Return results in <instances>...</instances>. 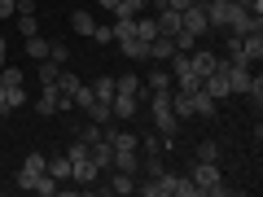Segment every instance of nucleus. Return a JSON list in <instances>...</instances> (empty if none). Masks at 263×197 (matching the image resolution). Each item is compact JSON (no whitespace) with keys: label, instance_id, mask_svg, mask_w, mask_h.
Returning <instances> with one entry per match:
<instances>
[{"label":"nucleus","instance_id":"13","mask_svg":"<svg viewBox=\"0 0 263 197\" xmlns=\"http://www.w3.org/2000/svg\"><path fill=\"white\" fill-rule=\"evenodd\" d=\"M154 22H158V35H176V31H180V13L176 9H158Z\"/></svg>","mask_w":263,"mask_h":197},{"label":"nucleus","instance_id":"40","mask_svg":"<svg viewBox=\"0 0 263 197\" xmlns=\"http://www.w3.org/2000/svg\"><path fill=\"white\" fill-rule=\"evenodd\" d=\"M9 13H18V5H13V0H0V22L9 18Z\"/></svg>","mask_w":263,"mask_h":197},{"label":"nucleus","instance_id":"24","mask_svg":"<svg viewBox=\"0 0 263 197\" xmlns=\"http://www.w3.org/2000/svg\"><path fill=\"white\" fill-rule=\"evenodd\" d=\"M149 9V0H123L119 9H114V18H136V13Z\"/></svg>","mask_w":263,"mask_h":197},{"label":"nucleus","instance_id":"2","mask_svg":"<svg viewBox=\"0 0 263 197\" xmlns=\"http://www.w3.org/2000/svg\"><path fill=\"white\" fill-rule=\"evenodd\" d=\"M189 180H193L197 193H206V197H219V193H224V180H219V162H193Z\"/></svg>","mask_w":263,"mask_h":197},{"label":"nucleus","instance_id":"33","mask_svg":"<svg viewBox=\"0 0 263 197\" xmlns=\"http://www.w3.org/2000/svg\"><path fill=\"white\" fill-rule=\"evenodd\" d=\"M70 101H75L79 110H88V105H92L97 96H92V88H84V84H79V88H75V96H70Z\"/></svg>","mask_w":263,"mask_h":197},{"label":"nucleus","instance_id":"12","mask_svg":"<svg viewBox=\"0 0 263 197\" xmlns=\"http://www.w3.org/2000/svg\"><path fill=\"white\" fill-rule=\"evenodd\" d=\"M171 53H176V40H171V35H154L149 40V57H154V62H167Z\"/></svg>","mask_w":263,"mask_h":197},{"label":"nucleus","instance_id":"1","mask_svg":"<svg viewBox=\"0 0 263 197\" xmlns=\"http://www.w3.org/2000/svg\"><path fill=\"white\" fill-rule=\"evenodd\" d=\"M136 188H141L145 197H193L197 193L189 175H171V171H162V175L145 180V184H136Z\"/></svg>","mask_w":263,"mask_h":197},{"label":"nucleus","instance_id":"7","mask_svg":"<svg viewBox=\"0 0 263 197\" xmlns=\"http://www.w3.org/2000/svg\"><path fill=\"white\" fill-rule=\"evenodd\" d=\"M57 105H62V92H57V84H44V88H40V96H35V110L48 119V114H57Z\"/></svg>","mask_w":263,"mask_h":197},{"label":"nucleus","instance_id":"28","mask_svg":"<svg viewBox=\"0 0 263 197\" xmlns=\"http://www.w3.org/2000/svg\"><path fill=\"white\" fill-rule=\"evenodd\" d=\"M57 75H62V66H57L53 57H44V62H40V84H57Z\"/></svg>","mask_w":263,"mask_h":197},{"label":"nucleus","instance_id":"23","mask_svg":"<svg viewBox=\"0 0 263 197\" xmlns=\"http://www.w3.org/2000/svg\"><path fill=\"white\" fill-rule=\"evenodd\" d=\"M70 27H75L79 35H92L97 22H92V13H88V9H75V13H70Z\"/></svg>","mask_w":263,"mask_h":197},{"label":"nucleus","instance_id":"26","mask_svg":"<svg viewBox=\"0 0 263 197\" xmlns=\"http://www.w3.org/2000/svg\"><path fill=\"white\" fill-rule=\"evenodd\" d=\"M114 40H119V44H123V40H132V35H136V18H114Z\"/></svg>","mask_w":263,"mask_h":197},{"label":"nucleus","instance_id":"3","mask_svg":"<svg viewBox=\"0 0 263 197\" xmlns=\"http://www.w3.org/2000/svg\"><path fill=\"white\" fill-rule=\"evenodd\" d=\"M66 158H70V180H75V184H92V180L101 175V171L92 167V158H88V145H84V141L70 145V153H66Z\"/></svg>","mask_w":263,"mask_h":197},{"label":"nucleus","instance_id":"39","mask_svg":"<svg viewBox=\"0 0 263 197\" xmlns=\"http://www.w3.org/2000/svg\"><path fill=\"white\" fill-rule=\"evenodd\" d=\"M92 40H97V44H110L114 31H110V27H92Z\"/></svg>","mask_w":263,"mask_h":197},{"label":"nucleus","instance_id":"8","mask_svg":"<svg viewBox=\"0 0 263 197\" xmlns=\"http://www.w3.org/2000/svg\"><path fill=\"white\" fill-rule=\"evenodd\" d=\"M88 158H92V167H97V171H105V167L114 162V149H110V141H105V136H101V141H92V145H88Z\"/></svg>","mask_w":263,"mask_h":197},{"label":"nucleus","instance_id":"34","mask_svg":"<svg viewBox=\"0 0 263 197\" xmlns=\"http://www.w3.org/2000/svg\"><path fill=\"white\" fill-rule=\"evenodd\" d=\"M48 57H53L57 66H66V62H70V48H66V44H57V40H53V44H48Z\"/></svg>","mask_w":263,"mask_h":197},{"label":"nucleus","instance_id":"42","mask_svg":"<svg viewBox=\"0 0 263 197\" xmlns=\"http://www.w3.org/2000/svg\"><path fill=\"white\" fill-rule=\"evenodd\" d=\"M5 44H9V40H5V35H0V66H5V62H9V48H5Z\"/></svg>","mask_w":263,"mask_h":197},{"label":"nucleus","instance_id":"4","mask_svg":"<svg viewBox=\"0 0 263 197\" xmlns=\"http://www.w3.org/2000/svg\"><path fill=\"white\" fill-rule=\"evenodd\" d=\"M180 27H184L189 35H206V31H211V22H206V9H202V5L193 0V5H189V9L180 13Z\"/></svg>","mask_w":263,"mask_h":197},{"label":"nucleus","instance_id":"5","mask_svg":"<svg viewBox=\"0 0 263 197\" xmlns=\"http://www.w3.org/2000/svg\"><path fill=\"white\" fill-rule=\"evenodd\" d=\"M254 31H263V18L250 9H237L233 22H228V35H254Z\"/></svg>","mask_w":263,"mask_h":197},{"label":"nucleus","instance_id":"10","mask_svg":"<svg viewBox=\"0 0 263 197\" xmlns=\"http://www.w3.org/2000/svg\"><path fill=\"white\" fill-rule=\"evenodd\" d=\"M189 101H193V114H202V119H215V110H219V101H215V96H206L202 88L189 92Z\"/></svg>","mask_w":263,"mask_h":197},{"label":"nucleus","instance_id":"38","mask_svg":"<svg viewBox=\"0 0 263 197\" xmlns=\"http://www.w3.org/2000/svg\"><path fill=\"white\" fill-rule=\"evenodd\" d=\"M176 88H180V92H197V88H202V79H197V75H189V79H180Z\"/></svg>","mask_w":263,"mask_h":197},{"label":"nucleus","instance_id":"44","mask_svg":"<svg viewBox=\"0 0 263 197\" xmlns=\"http://www.w3.org/2000/svg\"><path fill=\"white\" fill-rule=\"evenodd\" d=\"M0 114H5V84H0Z\"/></svg>","mask_w":263,"mask_h":197},{"label":"nucleus","instance_id":"21","mask_svg":"<svg viewBox=\"0 0 263 197\" xmlns=\"http://www.w3.org/2000/svg\"><path fill=\"white\" fill-rule=\"evenodd\" d=\"M123 53H127L132 62H145V57H149V44H145V40H136V35H132V40H123Z\"/></svg>","mask_w":263,"mask_h":197},{"label":"nucleus","instance_id":"43","mask_svg":"<svg viewBox=\"0 0 263 197\" xmlns=\"http://www.w3.org/2000/svg\"><path fill=\"white\" fill-rule=\"evenodd\" d=\"M97 5H101V9H110V13H114V9H119V5H123V0H97Z\"/></svg>","mask_w":263,"mask_h":197},{"label":"nucleus","instance_id":"15","mask_svg":"<svg viewBox=\"0 0 263 197\" xmlns=\"http://www.w3.org/2000/svg\"><path fill=\"white\" fill-rule=\"evenodd\" d=\"M154 35H158V22H154L149 13H136V40H145V44H149Z\"/></svg>","mask_w":263,"mask_h":197},{"label":"nucleus","instance_id":"35","mask_svg":"<svg viewBox=\"0 0 263 197\" xmlns=\"http://www.w3.org/2000/svg\"><path fill=\"white\" fill-rule=\"evenodd\" d=\"M22 167H27V171H48V158H44V153H27Z\"/></svg>","mask_w":263,"mask_h":197},{"label":"nucleus","instance_id":"6","mask_svg":"<svg viewBox=\"0 0 263 197\" xmlns=\"http://www.w3.org/2000/svg\"><path fill=\"white\" fill-rule=\"evenodd\" d=\"M189 66H193V75H197V79H206L211 70L219 66V57L211 53V48H189Z\"/></svg>","mask_w":263,"mask_h":197},{"label":"nucleus","instance_id":"31","mask_svg":"<svg viewBox=\"0 0 263 197\" xmlns=\"http://www.w3.org/2000/svg\"><path fill=\"white\" fill-rule=\"evenodd\" d=\"M110 188H114V193H136V180H132L127 171H114V184Z\"/></svg>","mask_w":263,"mask_h":197},{"label":"nucleus","instance_id":"9","mask_svg":"<svg viewBox=\"0 0 263 197\" xmlns=\"http://www.w3.org/2000/svg\"><path fill=\"white\" fill-rule=\"evenodd\" d=\"M136 110H141V101H136V96H127V92H114V101H110V114H114V119H132Z\"/></svg>","mask_w":263,"mask_h":197},{"label":"nucleus","instance_id":"30","mask_svg":"<svg viewBox=\"0 0 263 197\" xmlns=\"http://www.w3.org/2000/svg\"><path fill=\"white\" fill-rule=\"evenodd\" d=\"M197 162H219V141H202L197 145Z\"/></svg>","mask_w":263,"mask_h":197},{"label":"nucleus","instance_id":"18","mask_svg":"<svg viewBox=\"0 0 263 197\" xmlns=\"http://www.w3.org/2000/svg\"><path fill=\"white\" fill-rule=\"evenodd\" d=\"M171 84H176V79H171V70H149V92H171Z\"/></svg>","mask_w":263,"mask_h":197},{"label":"nucleus","instance_id":"32","mask_svg":"<svg viewBox=\"0 0 263 197\" xmlns=\"http://www.w3.org/2000/svg\"><path fill=\"white\" fill-rule=\"evenodd\" d=\"M22 79H27V75H22L18 66H0V84H5V88H13V84H22Z\"/></svg>","mask_w":263,"mask_h":197},{"label":"nucleus","instance_id":"20","mask_svg":"<svg viewBox=\"0 0 263 197\" xmlns=\"http://www.w3.org/2000/svg\"><path fill=\"white\" fill-rule=\"evenodd\" d=\"M92 96L110 105V101H114V75H101V79H97V84H92Z\"/></svg>","mask_w":263,"mask_h":197},{"label":"nucleus","instance_id":"25","mask_svg":"<svg viewBox=\"0 0 263 197\" xmlns=\"http://www.w3.org/2000/svg\"><path fill=\"white\" fill-rule=\"evenodd\" d=\"M18 35H22V40L40 35V18H35V13H18Z\"/></svg>","mask_w":263,"mask_h":197},{"label":"nucleus","instance_id":"16","mask_svg":"<svg viewBox=\"0 0 263 197\" xmlns=\"http://www.w3.org/2000/svg\"><path fill=\"white\" fill-rule=\"evenodd\" d=\"M22 105H27V88H22V84L5 88V114H9V110H22Z\"/></svg>","mask_w":263,"mask_h":197},{"label":"nucleus","instance_id":"41","mask_svg":"<svg viewBox=\"0 0 263 197\" xmlns=\"http://www.w3.org/2000/svg\"><path fill=\"white\" fill-rule=\"evenodd\" d=\"M189 5H193V0H167V9H176V13H184Z\"/></svg>","mask_w":263,"mask_h":197},{"label":"nucleus","instance_id":"17","mask_svg":"<svg viewBox=\"0 0 263 197\" xmlns=\"http://www.w3.org/2000/svg\"><path fill=\"white\" fill-rule=\"evenodd\" d=\"M48 175L62 184V180H70V158L66 153H57V158H48Z\"/></svg>","mask_w":263,"mask_h":197},{"label":"nucleus","instance_id":"14","mask_svg":"<svg viewBox=\"0 0 263 197\" xmlns=\"http://www.w3.org/2000/svg\"><path fill=\"white\" fill-rule=\"evenodd\" d=\"M167 62H171V79H176V84H180V79H189V75H193V66H189V53H180V48H176V53L167 57Z\"/></svg>","mask_w":263,"mask_h":197},{"label":"nucleus","instance_id":"27","mask_svg":"<svg viewBox=\"0 0 263 197\" xmlns=\"http://www.w3.org/2000/svg\"><path fill=\"white\" fill-rule=\"evenodd\" d=\"M48 44H53V40H44V35H31V40H27V57L44 62V57H48Z\"/></svg>","mask_w":263,"mask_h":197},{"label":"nucleus","instance_id":"37","mask_svg":"<svg viewBox=\"0 0 263 197\" xmlns=\"http://www.w3.org/2000/svg\"><path fill=\"white\" fill-rule=\"evenodd\" d=\"M233 5H237V9H250V13H259V18H263V0H233Z\"/></svg>","mask_w":263,"mask_h":197},{"label":"nucleus","instance_id":"19","mask_svg":"<svg viewBox=\"0 0 263 197\" xmlns=\"http://www.w3.org/2000/svg\"><path fill=\"white\" fill-rule=\"evenodd\" d=\"M154 123H158V136H176L180 131V119L171 110H162V114H154Z\"/></svg>","mask_w":263,"mask_h":197},{"label":"nucleus","instance_id":"11","mask_svg":"<svg viewBox=\"0 0 263 197\" xmlns=\"http://www.w3.org/2000/svg\"><path fill=\"white\" fill-rule=\"evenodd\" d=\"M110 149H114V145H110ZM110 167H114V171H127V175H132V171L141 167V158H136V149H114V162H110Z\"/></svg>","mask_w":263,"mask_h":197},{"label":"nucleus","instance_id":"22","mask_svg":"<svg viewBox=\"0 0 263 197\" xmlns=\"http://www.w3.org/2000/svg\"><path fill=\"white\" fill-rule=\"evenodd\" d=\"M114 92L136 96V92H141V75H114Z\"/></svg>","mask_w":263,"mask_h":197},{"label":"nucleus","instance_id":"29","mask_svg":"<svg viewBox=\"0 0 263 197\" xmlns=\"http://www.w3.org/2000/svg\"><path fill=\"white\" fill-rule=\"evenodd\" d=\"M88 119H92V123H101V127H105V123H110L114 114H110V105H105V101H92V105H88Z\"/></svg>","mask_w":263,"mask_h":197},{"label":"nucleus","instance_id":"36","mask_svg":"<svg viewBox=\"0 0 263 197\" xmlns=\"http://www.w3.org/2000/svg\"><path fill=\"white\" fill-rule=\"evenodd\" d=\"M101 136H105V131H101V123H92V127H84V136H79V141H84V145H92V141H101Z\"/></svg>","mask_w":263,"mask_h":197}]
</instances>
